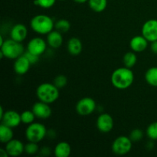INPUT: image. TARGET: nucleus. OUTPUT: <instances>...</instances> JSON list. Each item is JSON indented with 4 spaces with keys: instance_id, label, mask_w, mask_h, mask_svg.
Returning <instances> with one entry per match:
<instances>
[{
    "instance_id": "35",
    "label": "nucleus",
    "mask_w": 157,
    "mask_h": 157,
    "mask_svg": "<svg viewBox=\"0 0 157 157\" xmlns=\"http://www.w3.org/2000/svg\"><path fill=\"white\" fill-rule=\"evenodd\" d=\"M0 156L1 157H8L9 156V154H8L7 151L6 150V149H0Z\"/></svg>"
},
{
    "instance_id": "18",
    "label": "nucleus",
    "mask_w": 157,
    "mask_h": 157,
    "mask_svg": "<svg viewBox=\"0 0 157 157\" xmlns=\"http://www.w3.org/2000/svg\"><path fill=\"white\" fill-rule=\"evenodd\" d=\"M67 49L70 55H73V56H77V55H80L82 52V42L79 38L73 37V38L69 39L67 44Z\"/></svg>"
},
{
    "instance_id": "12",
    "label": "nucleus",
    "mask_w": 157,
    "mask_h": 157,
    "mask_svg": "<svg viewBox=\"0 0 157 157\" xmlns=\"http://www.w3.org/2000/svg\"><path fill=\"white\" fill-rule=\"evenodd\" d=\"M32 110L35 113V117L39 119H47L50 117L52 113L50 104L40 101L34 104Z\"/></svg>"
},
{
    "instance_id": "10",
    "label": "nucleus",
    "mask_w": 157,
    "mask_h": 157,
    "mask_svg": "<svg viewBox=\"0 0 157 157\" xmlns=\"http://www.w3.org/2000/svg\"><path fill=\"white\" fill-rule=\"evenodd\" d=\"M96 126L98 130L101 133H109L113 128V117L107 113H101L97 119Z\"/></svg>"
},
{
    "instance_id": "5",
    "label": "nucleus",
    "mask_w": 157,
    "mask_h": 157,
    "mask_svg": "<svg viewBox=\"0 0 157 157\" xmlns=\"http://www.w3.org/2000/svg\"><path fill=\"white\" fill-rule=\"evenodd\" d=\"M47 129L41 123H32L29 124L25 130V137L28 141L40 143L47 136Z\"/></svg>"
},
{
    "instance_id": "13",
    "label": "nucleus",
    "mask_w": 157,
    "mask_h": 157,
    "mask_svg": "<svg viewBox=\"0 0 157 157\" xmlns=\"http://www.w3.org/2000/svg\"><path fill=\"white\" fill-rule=\"evenodd\" d=\"M5 149L9 156H19L25 152V145L21 141L16 139H12L6 144Z\"/></svg>"
},
{
    "instance_id": "33",
    "label": "nucleus",
    "mask_w": 157,
    "mask_h": 157,
    "mask_svg": "<svg viewBox=\"0 0 157 157\" xmlns=\"http://www.w3.org/2000/svg\"><path fill=\"white\" fill-rule=\"evenodd\" d=\"M150 50L155 55H157V41L150 42Z\"/></svg>"
},
{
    "instance_id": "3",
    "label": "nucleus",
    "mask_w": 157,
    "mask_h": 157,
    "mask_svg": "<svg viewBox=\"0 0 157 157\" xmlns=\"http://www.w3.org/2000/svg\"><path fill=\"white\" fill-rule=\"evenodd\" d=\"M59 89L51 83H42L36 89V96L40 101L52 104L58 99Z\"/></svg>"
},
{
    "instance_id": "27",
    "label": "nucleus",
    "mask_w": 157,
    "mask_h": 157,
    "mask_svg": "<svg viewBox=\"0 0 157 157\" xmlns=\"http://www.w3.org/2000/svg\"><path fill=\"white\" fill-rule=\"evenodd\" d=\"M39 147L37 143L29 142L25 145V153L29 155H35L39 152Z\"/></svg>"
},
{
    "instance_id": "23",
    "label": "nucleus",
    "mask_w": 157,
    "mask_h": 157,
    "mask_svg": "<svg viewBox=\"0 0 157 157\" xmlns=\"http://www.w3.org/2000/svg\"><path fill=\"white\" fill-rule=\"evenodd\" d=\"M136 61H137V57L134 52H127L123 58V63L124 66L129 68L134 67L135 64H136Z\"/></svg>"
},
{
    "instance_id": "17",
    "label": "nucleus",
    "mask_w": 157,
    "mask_h": 157,
    "mask_svg": "<svg viewBox=\"0 0 157 157\" xmlns=\"http://www.w3.org/2000/svg\"><path fill=\"white\" fill-rule=\"evenodd\" d=\"M61 32L57 30H53L47 35L46 41L48 45L53 49L59 48L63 44V36Z\"/></svg>"
},
{
    "instance_id": "25",
    "label": "nucleus",
    "mask_w": 157,
    "mask_h": 157,
    "mask_svg": "<svg viewBox=\"0 0 157 157\" xmlns=\"http://www.w3.org/2000/svg\"><path fill=\"white\" fill-rule=\"evenodd\" d=\"M35 115L32 110H25L21 113V123L25 124H29L34 123L35 119Z\"/></svg>"
},
{
    "instance_id": "34",
    "label": "nucleus",
    "mask_w": 157,
    "mask_h": 157,
    "mask_svg": "<svg viewBox=\"0 0 157 157\" xmlns=\"http://www.w3.org/2000/svg\"><path fill=\"white\" fill-rule=\"evenodd\" d=\"M55 136H56V133H55V130H49L47 131V136H48L49 138H52V139H53Z\"/></svg>"
},
{
    "instance_id": "4",
    "label": "nucleus",
    "mask_w": 157,
    "mask_h": 157,
    "mask_svg": "<svg viewBox=\"0 0 157 157\" xmlns=\"http://www.w3.org/2000/svg\"><path fill=\"white\" fill-rule=\"evenodd\" d=\"M0 48V55L2 58H6L10 60H15L25 53L24 46L21 42H18L12 38L5 40Z\"/></svg>"
},
{
    "instance_id": "31",
    "label": "nucleus",
    "mask_w": 157,
    "mask_h": 157,
    "mask_svg": "<svg viewBox=\"0 0 157 157\" xmlns=\"http://www.w3.org/2000/svg\"><path fill=\"white\" fill-rule=\"evenodd\" d=\"M24 55H25V56L26 58L29 59V61H30V63L32 64H35V63H37L38 61L39 56H38V55H34V54L30 53V52H29L28 51L25 52Z\"/></svg>"
},
{
    "instance_id": "36",
    "label": "nucleus",
    "mask_w": 157,
    "mask_h": 157,
    "mask_svg": "<svg viewBox=\"0 0 157 157\" xmlns=\"http://www.w3.org/2000/svg\"><path fill=\"white\" fill-rule=\"evenodd\" d=\"M75 2L80 3V4H82V3H85L86 2H88V0H74Z\"/></svg>"
},
{
    "instance_id": "28",
    "label": "nucleus",
    "mask_w": 157,
    "mask_h": 157,
    "mask_svg": "<svg viewBox=\"0 0 157 157\" xmlns=\"http://www.w3.org/2000/svg\"><path fill=\"white\" fill-rule=\"evenodd\" d=\"M53 83L58 89L63 88V87H64L66 85H67V78L65 75H59L55 78Z\"/></svg>"
},
{
    "instance_id": "9",
    "label": "nucleus",
    "mask_w": 157,
    "mask_h": 157,
    "mask_svg": "<svg viewBox=\"0 0 157 157\" xmlns=\"http://www.w3.org/2000/svg\"><path fill=\"white\" fill-rule=\"evenodd\" d=\"M142 35L149 42L157 41V19H150L145 21L142 27Z\"/></svg>"
},
{
    "instance_id": "32",
    "label": "nucleus",
    "mask_w": 157,
    "mask_h": 157,
    "mask_svg": "<svg viewBox=\"0 0 157 157\" xmlns=\"http://www.w3.org/2000/svg\"><path fill=\"white\" fill-rule=\"evenodd\" d=\"M39 154L41 156H48L51 154V149L47 147H44L39 150Z\"/></svg>"
},
{
    "instance_id": "37",
    "label": "nucleus",
    "mask_w": 157,
    "mask_h": 157,
    "mask_svg": "<svg viewBox=\"0 0 157 157\" xmlns=\"http://www.w3.org/2000/svg\"><path fill=\"white\" fill-rule=\"evenodd\" d=\"M59 1H65V0H59Z\"/></svg>"
},
{
    "instance_id": "20",
    "label": "nucleus",
    "mask_w": 157,
    "mask_h": 157,
    "mask_svg": "<svg viewBox=\"0 0 157 157\" xmlns=\"http://www.w3.org/2000/svg\"><path fill=\"white\" fill-rule=\"evenodd\" d=\"M13 128L2 124L0 125V141L2 144H7L13 139Z\"/></svg>"
},
{
    "instance_id": "14",
    "label": "nucleus",
    "mask_w": 157,
    "mask_h": 157,
    "mask_svg": "<svg viewBox=\"0 0 157 157\" xmlns=\"http://www.w3.org/2000/svg\"><path fill=\"white\" fill-rule=\"evenodd\" d=\"M28 36V29L25 25L18 23L12 26L10 30V38L18 42H22Z\"/></svg>"
},
{
    "instance_id": "19",
    "label": "nucleus",
    "mask_w": 157,
    "mask_h": 157,
    "mask_svg": "<svg viewBox=\"0 0 157 157\" xmlns=\"http://www.w3.org/2000/svg\"><path fill=\"white\" fill-rule=\"evenodd\" d=\"M71 153V147L67 142H59L55 147L54 154L56 157H68Z\"/></svg>"
},
{
    "instance_id": "30",
    "label": "nucleus",
    "mask_w": 157,
    "mask_h": 157,
    "mask_svg": "<svg viewBox=\"0 0 157 157\" xmlns=\"http://www.w3.org/2000/svg\"><path fill=\"white\" fill-rule=\"evenodd\" d=\"M129 137L130 138L133 142H139L144 137V132L140 129H134L130 132V134Z\"/></svg>"
},
{
    "instance_id": "21",
    "label": "nucleus",
    "mask_w": 157,
    "mask_h": 157,
    "mask_svg": "<svg viewBox=\"0 0 157 157\" xmlns=\"http://www.w3.org/2000/svg\"><path fill=\"white\" fill-rule=\"evenodd\" d=\"M90 9L95 12H104L107 6V0H88Z\"/></svg>"
},
{
    "instance_id": "16",
    "label": "nucleus",
    "mask_w": 157,
    "mask_h": 157,
    "mask_svg": "<svg viewBox=\"0 0 157 157\" xmlns=\"http://www.w3.org/2000/svg\"><path fill=\"white\" fill-rule=\"evenodd\" d=\"M149 41L144 35H136L131 38L130 41V47L135 53H139L145 51L148 47Z\"/></svg>"
},
{
    "instance_id": "2",
    "label": "nucleus",
    "mask_w": 157,
    "mask_h": 157,
    "mask_svg": "<svg viewBox=\"0 0 157 157\" xmlns=\"http://www.w3.org/2000/svg\"><path fill=\"white\" fill-rule=\"evenodd\" d=\"M55 23L49 15L39 14L31 19L30 27L35 33L39 35H48L54 30Z\"/></svg>"
},
{
    "instance_id": "8",
    "label": "nucleus",
    "mask_w": 157,
    "mask_h": 157,
    "mask_svg": "<svg viewBox=\"0 0 157 157\" xmlns=\"http://www.w3.org/2000/svg\"><path fill=\"white\" fill-rule=\"evenodd\" d=\"M47 41L41 37H35L32 38L27 44V50L30 53L38 56H41L47 50Z\"/></svg>"
},
{
    "instance_id": "11",
    "label": "nucleus",
    "mask_w": 157,
    "mask_h": 157,
    "mask_svg": "<svg viewBox=\"0 0 157 157\" xmlns=\"http://www.w3.org/2000/svg\"><path fill=\"white\" fill-rule=\"evenodd\" d=\"M0 119L2 121V124L9 126L13 129L18 127L21 123V114L15 110H10L5 111L4 114L2 117H0Z\"/></svg>"
},
{
    "instance_id": "22",
    "label": "nucleus",
    "mask_w": 157,
    "mask_h": 157,
    "mask_svg": "<svg viewBox=\"0 0 157 157\" xmlns=\"http://www.w3.org/2000/svg\"><path fill=\"white\" fill-rule=\"evenodd\" d=\"M145 80L149 85L157 87V67H150L146 71Z\"/></svg>"
},
{
    "instance_id": "26",
    "label": "nucleus",
    "mask_w": 157,
    "mask_h": 157,
    "mask_svg": "<svg viewBox=\"0 0 157 157\" xmlns=\"http://www.w3.org/2000/svg\"><path fill=\"white\" fill-rule=\"evenodd\" d=\"M146 133L151 140H157V121L152 123L147 127Z\"/></svg>"
},
{
    "instance_id": "24",
    "label": "nucleus",
    "mask_w": 157,
    "mask_h": 157,
    "mask_svg": "<svg viewBox=\"0 0 157 157\" xmlns=\"http://www.w3.org/2000/svg\"><path fill=\"white\" fill-rule=\"evenodd\" d=\"M55 30L61 32V33H65L67 32L71 29V23L67 19H59L55 23Z\"/></svg>"
},
{
    "instance_id": "15",
    "label": "nucleus",
    "mask_w": 157,
    "mask_h": 157,
    "mask_svg": "<svg viewBox=\"0 0 157 157\" xmlns=\"http://www.w3.org/2000/svg\"><path fill=\"white\" fill-rule=\"evenodd\" d=\"M32 64L25 55H21L15 60L14 63V71L18 75H24L30 69Z\"/></svg>"
},
{
    "instance_id": "1",
    "label": "nucleus",
    "mask_w": 157,
    "mask_h": 157,
    "mask_svg": "<svg viewBox=\"0 0 157 157\" xmlns=\"http://www.w3.org/2000/svg\"><path fill=\"white\" fill-rule=\"evenodd\" d=\"M112 84L119 90H125L128 88L134 81V75L131 68L121 67L113 71L110 78Z\"/></svg>"
},
{
    "instance_id": "29",
    "label": "nucleus",
    "mask_w": 157,
    "mask_h": 157,
    "mask_svg": "<svg viewBox=\"0 0 157 157\" xmlns=\"http://www.w3.org/2000/svg\"><path fill=\"white\" fill-rule=\"evenodd\" d=\"M56 0H35L34 4L43 9H50L55 6Z\"/></svg>"
},
{
    "instance_id": "6",
    "label": "nucleus",
    "mask_w": 157,
    "mask_h": 157,
    "mask_svg": "<svg viewBox=\"0 0 157 157\" xmlns=\"http://www.w3.org/2000/svg\"><path fill=\"white\" fill-rule=\"evenodd\" d=\"M133 147V141L127 136H120L112 144V151L118 156H124L130 153Z\"/></svg>"
},
{
    "instance_id": "7",
    "label": "nucleus",
    "mask_w": 157,
    "mask_h": 157,
    "mask_svg": "<svg viewBox=\"0 0 157 157\" xmlns=\"http://www.w3.org/2000/svg\"><path fill=\"white\" fill-rule=\"evenodd\" d=\"M97 104L91 98H84L78 101L76 104V111L81 116H89L94 112Z\"/></svg>"
}]
</instances>
